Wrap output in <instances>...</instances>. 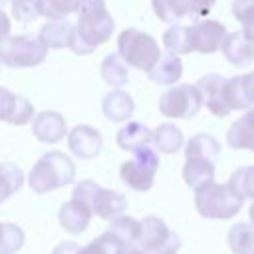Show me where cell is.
Wrapping results in <instances>:
<instances>
[{
  "instance_id": "obj_1",
  "label": "cell",
  "mask_w": 254,
  "mask_h": 254,
  "mask_svg": "<svg viewBox=\"0 0 254 254\" xmlns=\"http://www.w3.org/2000/svg\"><path fill=\"white\" fill-rule=\"evenodd\" d=\"M77 14L69 50L77 56H87L111 38L115 22L105 8V0H83Z\"/></svg>"
},
{
  "instance_id": "obj_2",
  "label": "cell",
  "mask_w": 254,
  "mask_h": 254,
  "mask_svg": "<svg viewBox=\"0 0 254 254\" xmlns=\"http://www.w3.org/2000/svg\"><path fill=\"white\" fill-rule=\"evenodd\" d=\"M73 179H75L73 161L62 151H48L32 167L28 185L34 192L44 194V192H52L56 189L71 185Z\"/></svg>"
},
{
  "instance_id": "obj_3",
  "label": "cell",
  "mask_w": 254,
  "mask_h": 254,
  "mask_svg": "<svg viewBox=\"0 0 254 254\" xmlns=\"http://www.w3.org/2000/svg\"><path fill=\"white\" fill-rule=\"evenodd\" d=\"M242 198L230 190L228 185L206 183L194 190V208L202 218L228 220L242 208Z\"/></svg>"
},
{
  "instance_id": "obj_4",
  "label": "cell",
  "mask_w": 254,
  "mask_h": 254,
  "mask_svg": "<svg viewBox=\"0 0 254 254\" xmlns=\"http://www.w3.org/2000/svg\"><path fill=\"white\" fill-rule=\"evenodd\" d=\"M117 54L127 65L149 71L161 58V48L151 34L137 28H125L117 38Z\"/></svg>"
},
{
  "instance_id": "obj_5",
  "label": "cell",
  "mask_w": 254,
  "mask_h": 254,
  "mask_svg": "<svg viewBox=\"0 0 254 254\" xmlns=\"http://www.w3.org/2000/svg\"><path fill=\"white\" fill-rule=\"evenodd\" d=\"M48 56V48L38 34H18L0 40V64L8 67H34Z\"/></svg>"
},
{
  "instance_id": "obj_6",
  "label": "cell",
  "mask_w": 254,
  "mask_h": 254,
  "mask_svg": "<svg viewBox=\"0 0 254 254\" xmlns=\"http://www.w3.org/2000/svg\"><path fill=\"white\" fill-rule=\"evenodd\" d=\"M71 196L83 200L91 208V212L103 220H111L113 216L123 214V210L127 208V196H123L115 190L103 189L101 185H97L93 181L77 183L73 187Z\"/></svg>"
},
{
  "instance_id": "obj_7",
  "label": "cell",
  "mask_w": 254,
  "mask_h": 254,
  "mask_svg": "<svg viewBox=\"0 0 254 254\" xmlns=\"http://www.w3.org/2000/svg\"><path fill=\"white\" fill-rule=\"evenodd\" d=\"M159 169V155L149 145L133 153V159L125 161L119 169V177L123 185L133 190L147 192L155 183V173Z\"/></svg>"
},
{
  "instance_id": "obj_8",
  "label": "cell",
  "mask_w": 254,
  "mask_h": 254,
  "mask_svg": "<svg viewBox=\"0 0 254 254\" xmlns=\"http://www.w3.org/2000/svg\"><path fill=\"white\" fill-rule=\"evenodd\" d=\"M202 107V95L196 85L181 83L159 97V111L171 119H192Z\"/></svg>"
},
{
  "instance_id": "obj_9",
  "label": "cell",
  "mask_w": 254,
  "mask_h": 254,
  "mask_svg": "<svg viewBox=\"0 0 254 254\" xmlns=\"http://www.w3.org/2000/svg\"><path fill=\"white\" fill-rule=\"evenodd\" d=\"M137 244L149 254H177L181 250V236L159 216H145Z\"/></svg>"
},
{
  "instance_id": "obj_10",
  "label": "cell",
  "mask_w": 254,
  "mask_h": 254,
  "mask_svg": "<svg viewBox=\"0 0 254 254\" xmlns=\"http://www.w3.org/2000/svg\"><path fill=\"white\" fill-rule=\"evenodd\" d=\"M190 34V48L192 52L198 54H214L220 50L224 38H226V28L218 20H196L194 24L189 26Z\"/></svg>"
},
{
  "instance_id": "obj_11",
  "label": "cell",
  "mask_w": 254,
  "mask_h": 254,
  "mask_svg": "<svg viewBox=\"0 0 254 254\" xmlns=\"http://www.w3.org/2000/svg\"><path fill=\"white\" fill-rule=\"evenodd\" d=\"M226 77L220 73H206L196 81V87L202 95V103L216 117H226L232 109L226 97Z\"/></svg>"
},
{
  "instance_id": "obj_12",
  "label": "cell",
  "mask_w": 254,
  "mask_h": 254,
  "mask_svg": "<svg viewBox=\"0 0 254 254\" xmlns=\"http://www.w3.org/2000/svg\"><path fill=\"white\" fill-rule=\"evenodd\" d=\"M34 117V105L24 95H16L6 87H0V121L10 125H26Z\"/></svg>"
},
{
  "instance_id": "obj_13",
  "label": "cell",
  "mask_w": 254,
  "mask_h": 254,
  "mask_svg": "<svg viewBox=\"0 0 254 254\" xmlns=\"http://www.w3.org/2000/svg\"><path fill=\"white\" fill-rule=\"evenodd\" d=\"M67 145L69 151L77 159H93L101 153L103 139L101 133L91 125H75L67 133Z\"/></svg>"
},
{
  "instance_id": "obj_14",
  "label": "cell",
  "mask_w": 254,
  "mask_h": 254,
  "mask_svg": "<svg viewBox=\"0 0 254 254\" xmlns=\"http://www.w3.org/2000/svg\"><path fill=\"white\" fill-rule=\"evenodd\" d=\"M220 50L226 62H230L236 67H246L254 62V40H250L242 30L226 34Z\"/></svg>"
},
{
  "instance_id": "obj_15",
  "label": "cell",
  "mask_w": 254,
  "mask_h": 254,
  "mask_svg": "<svg viewBox=\"0 0 254 254\" xmlns=\"http://www.w3.org/2000/svg\"><path fill=\"white\" fill-rule=\"evenodd\" d=\"M91 216H93L91 208L83 200H79L75 196H71L67 202H64L62 208H60V212H58V218H60L62 228L65 232H69V234L83 232L89 226Z\"/></svg>"
},
{
  "instance_id": "obj_16",
  "label": "cell",
  "mask_w": 254,
  "mask_h": 254,
  "mask_svg": "<svg viewBox=\"0 0 254 254\" xmlns=\"http://www.w3.org/2000/svg\"><path fill=\"white\" fill-rule=\"evenodd\" d=\"M32 131L42 143H58L67 135L65 117L58 111H42L34 117Z\"/></svg>"
},
{
  "instance_id": "obj_17",
  "label": "cell",
  "mask_w": 254,
  "mask_h": 254,
  "mask_svg": "<svg viewBox=\"0 0 254 254\" xmlns=\"http://www.w3.org/2000/svg\"><path fill=\"white\" fill-rule=\"evenodd\" d=\"M226 97L230 109H248L254 105V71L234 75L226 81Z\"/></svg>"
},
{
  "instance_id": "obj_18",
  "label": "cell",
  "mask_w": 254,
  "mask_h": 254,
  "mask_svg": "<svg viewBox=\"0 0 254 254\" xmlns=\"http://www.w3.org/2000/svg\"><path fill=\"white\" fill-rule=\"evenodd\" d=\"M226 143L232 149L254 151V105L248 107L246 113L230 125L226 131Z\"/></svg>"
},
{
  "instance_id": "obj_19",
  "label": "cell",
  "mask_w": 254,
  "mask_h": 254,
  "mask_svg": "<svg viewBox=\"0 0 254 254\" xmlns=\"http://www.w3.org/2000/svg\"><path fill=\"white\" fill-rule=\"evenodd\" d=\"M147 73H149V79L157 85H175L183 75V62L177 54L167 52V54H161L157 64Z\"/></svg>"
},
{
  "instance_id": "obj_20",
  "label": "cell",
  "mask_w": 254,
  "mask_h": 254,
  "mask_svg": "<svg viewBox=\"0 0 254 254\" xmlns=\"http://www.w3.org/2000/svg\"><path fill=\"white\" fill-rule=\"evenodd\" d=\"M115 141L117 145L123 149V151H139L143 147H149L151 141H153V131L141 123V121H129L125 127H121L115 135Z\"/></svg>"
},
{
  "instance_id": "obj_21",
  "label": "cell",
  "mask_w": 254,
  "mask_h": 254,
  "mask_svg": "<svg viewBox=\"0 0 254 254\" xmlns=\"http://www.w3.org/2000/svg\"><path fill=\"white\" fill-rule=\"evenodd\" d=\"M101 109H103V115L109 119V121H115V123H121L125 119H129L135 111V101L133 97L123 91V89H113L109 91L103 101H101Z\"/></svg>"
},
{
  "instance_id": "obj_22",
  "label": "cell",
  "mask_w": 254,
  "mask_h": 254,
  "mask_svg": "<svg viewBox=\"0 0 254 254\" xmlns=\"http://www.w3.org/2000/svg\"><path fill=\"white\" fill-rule=\"evenodd\" d=\"M214 171H216L214 161H208L202 157H187L183 167V179L192 190H196L198 187L214 181Z\"/></svg>"
},
{
  "instance_id": "obj_23",
  "label": "cell",
  "mask_w": 254,
  "mask_h": 254,
  "mask_svg": "<svg viewBox=\"0 0 254 254\" xmlns=\"http://www.w3.org/2000/svg\"><path fill=\"white\" fill-rule=\"evenodd\" d=\"M38 36L48 50L69 48L71 36H73V24H69L65 18L64 20H48V24L42 26Z\"/></svg>"
},
{
  "instance_id": "obj_24",
  "label": "cell",
  "mask_w": 254,
  "mask_h": 254,
  "mask_svg": "<svg viewBox=\"0 0 254 254\" xmlns=\"http://www.w3.org/2000/svg\"><path fill=\"white\" fill-rule=\"evenodd\" d=\"M151 145L159 151V153H165V155H173L177 151L183 149L185 145V137H183V131L173 125V123H161L155 131H153V141Z\"/></svg>"
},
{
  "instance_id": "obj_25",
  "label": "cell",
  "mask_w": 254,
  "mask_h": 254,
  "mask_svg": "<svg viewBox=\"0 0 254 254\" xmlns=\"http://www.w3.org/2000/svg\"><path fill=\"white\" fill-rule=\"evenodd\" d=\"M101 79L111 87H123L129 81V65L119 54H107L99 65Z\"/></svg>"
},
{
  "instance_id": "obj_26",
  "label": "cell",
  "mask_w": 254,
  "mask_h": 254,
  "mask_svg": "<svg viewBox=\"0 0 254 254\" xmlns=\"http://www.w3.org/2000/svg\"><path fill=\"white\" fill-rule=\"evenodd\" d=\"M185 157H202L216 163L220 157V143L208 133H196L185 143Z\"/></svg>"
},
{
  "instance_id": "obj_27",
  "label": "cell",
  "mask_w": 254,
  "mask_h": 254,
  "mask_svg": "<svg viewBox=\"0 0 254 254\" xmlns=\"http://www.w3.org/2000/svg\"><path fill=\"white\" fill-rule=\"evenodd\" d=\"M226 244L232 254H250L254 250V224L236 222L226 234Z\"/></svg>"
},
{
  "instance_id": "obj_28",
  "label": "cell",
  "mask_w": 254,
  "mask_h": 254,
  "mask_svg": "<svg viewBox=\"0 0 254 254\" xmlns=\"http://www.w3.org/2000/svg\"><path fill=\"white\" fill-rule=\"evenodd\" d=\"M107 230H109L113 236H117L125 246H131V244H137V240H139L141 220H135L133 216L117 214V216L111 218Z\"/></svg>"
},
{
  "instance_id": "obj_29",
  "label": "cell",
  "mask_w": 254,
  "mask_h": 254,
  "mask_svg": "<svg viewBox=\"0 0 254 254\" xmlns=\"http://www.w3.org/2000/svg\"><path fill=\"white\" fill-rule=\"evenodd\" d=\"M24 187V171L16 163H0V202Z\"/></svg>"
},
{
  "instance_id": "obj_30",
  "label": "cell",
  "mask_w": 254,
  "mask_h": 254,
  "mask_svg": "<svg viewBox=\"0 0 254 254\" xmlns=\"http://www.w3.org/2000/svg\"><path fill=\"white\" fill-rule=\"evenodd\" d=\"M163 44L167 48V52H173L177 56L183 54H190V34H189V26H181V24H173L171 28L165 30L163 34Z\"/></svg>"
},
{
  "instance_id": "obj_31",
  "label": "cell",
  "mask_w": 254,
  "mask_h": 254,
  "mask_svg": "<svg viewBox=\"0 0 254 254\" xmlns=\"http://www.w3.org/2000/svg\"><path fill=\"white\" fill-rule=\"evenodd\" d=\"M226 185H228L230 190H232L234 194H238L242 200H246V198H252V200H254V165L238 167V169L230 175V179H228Z\"/></svg>"
},
{
  "instance_id": "obj_32",
  "label": "cell",
  "mask_w": 254,
  "mask_h": 254,
  "mask_svg": "<svg viewBox=\"0 0 254 254\" xmlns=\"http://www.w3.org/2000/svg\"><path fill=\"white\" fill-rule=\"evenodd\" d=\"M151 4L157 18L165 24H177L179 20L189 16L187 0H151Z\"/></svg>"
},
{
  "instance_id": "obj_33",
  "label": "cell",
  "mask_w": 254,
  "mask_h": 254,
  "mask_svg": "<svg viewBox=\"0 0 254 254\" xmlns=\"http://www.w3.org/2000/svg\"><path fill=\"white\" fill-rule=\"evenodd\" d=\"M123 250H125V244L107 230L101 236H97L95 240H91L89 244L81 246L77 250V254H121Z\"/></svg>"
},
{
  "instance_id": "obj_34",
  "label": "cell",
  "mask_w": 254,
  "mask_h": 254,
  "mask_svg": "<svg viewBox=\"0 0 254 254\" xmlns=\"http://www.w3.org/2000/svg\"><path fill=\"white\" fill-rule=\"evenodd\" d=\"M83 0H40V14L48 20H64L73 12H79Z\"/></svg>"
},
{
  "instance_id": "obj_35",
  "label": "cell",
  "mask_w": 254,
  "mask_h": 254,
  "mask_svg": "<svg viewBox=\"0 0 254 254\" xmlns=\"http://www.w3.org/2000/svg\"><path fill=\"white\" fill-rule=\"evenodd\" d=\"M24 230L18 224L2 222L0 226V254H16L24 246Z\"/></svg>"
},
{
  "instance_id": "obj_36",
  "label": "cell",
  "mask_w": 254,
  "mask_h": 254,
  "mask_svg": "<svg viewBox=\"0 0 254 254\" xmlns=\"http://www.w3.org/2000/svg\"><path fill=\"white\" fill-rule=\"evenodd\" d=\"M232 14L242 24V32L254 40V0H234Z\"/></svg>"
},
{
  "instance_id": "obj_37",
  "label": "cell",
  "mask_w": 254,
  "mask_h": 254,
  "mask_svg": "<svg viewBox=\"0 0 254 254\" xmlns=\"http://www.w3.org/2000/svg\"><path fill=\"white\" fill-rule=\"evenodd\" d=\"M12 16L16 22L28 24L40 18V0H12Z\"/></svg>"
},
{
  "instance_id": "obj_38",
  "label": "cell",
  "mask_w": 254,
  "mask_h": 254,
  "mask_svg": "<svg viewBox=\"0 0 254 254\" xmlns=\"http://www.w3.org/2000/svg\"><path fill=\"white\" fill-rule=\"evenodd\" d=\"M216 0H187V6H189V16L192 20H200L204 16L210 14V10L214 8Z\"/></svg>"
},
{
  "instance_id": "obj_39",
  "label": "cell",
  "mask_w": 254,
  "mask_h": 254,
  "mask_svg": "<svg viewBox=\"0 0 254 254\" xmlns=\"http://www.w3.org/2000/svg\"><path fill=\"white\" fill-rule=\"evenodd\" d=\"M77 250H79V246L75 242H62L54 248L52 254H77Z\"/></svg>"
},
{
  "instance_id": "obj_40",
  "label": "cell",
  "mask_w": 254,
  "mask_h": 254,
  "mask_svg": "<svg viewBox=\"0 0 254 254\" xmlns=\"http://www.w3.org/2000/svg\"><path fill=\"white\" fill-rule=\"evenodd\" d=\"M8 34H10V18H8V14L0 8V40H4Z\"/></svg>"
},
{
  "instance_id": "obj_41",
  "label": "cell",
  "mask_w": 254,
  "mask_h": 254,
  "mask_svg": "<svg viewBox=\"0 0 254 254\" xmlns=\"http://www.w3.org/2000/svg\"><path fill=\"white\" fill-rule=\"evenodd\" d=\"M121 254H149V252H145L141 246H135L133 244V246H125V250Z\"/></svg>"
},
{
  "instance_id": "obj_42",
  "label": "cell",
  "mask_w": 254,
  "mask_h": 254,
  "mask_svg": "<svg viewBox=\"0 0 254 254\" xmlns=\"http://www.w3.org/2000/svg\"><path fill=\"white\" fill-rule=\"evenodd\" d=\"M248 218H250V222L254 224V202H252V206H250V210H248Z\"/></svg>"
},
{
  "instance_id": "obj_43",
  "label": "cell",
  "mask_w": 254,
  "mask_h": 254,
  "mask_svg": "<svg viewBox=\"0 0 254 254\" xmlns=\"http://www.w3.org/2000/svg\"><path fill=\"white\" fill-rule=\"evenodd\" d=\"M4 2H12V0H0V4H4Z\"/></svg>"
},
{
  "instance_id": "obj_44",
  "label": "cell",
  "mask_w": 254,
  "mask_h": 254,
  "mask_svg": "<svg viewBox=\"0 0 254 254\" xmlns=\"http://www.w3.org/2000/svg\"><path fill=\"white\" fill-rule=\"evenodd\" d=\"M250 254H254V250H252V252H250Z\"/></svg>"
},
{
  "instance_id": "obj_45",
  "label": "cell",
  "mask_w": 254,
  "mask_h": 254,
  "mask_svg": "<svg viewBox=\"0 0 254 254\" xmlns=\"http://www.w3.org/2000/svg\"><path fill=\"white\" fill-rule=\"evenodd\" d=\"M0 226H2V222H0Z\"/></svg>"
}]
</instances>
